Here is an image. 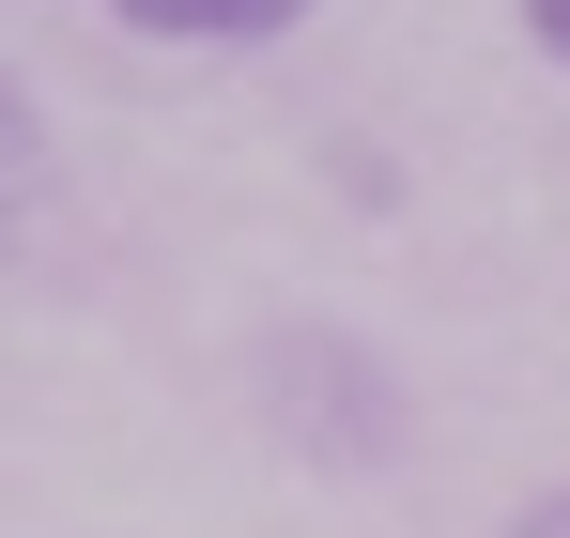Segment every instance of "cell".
Instances as JSON below:
<instances>
[{
    "instance_id": "cell-3",
    "label": "cell",
    "mask_w": 570,
    "mask_h": 538,
    "mask_svg": "<svg viewBox=\"0 0 570 538\" xmlns=\"http://www.w3.org/2000/svg\"><path fill=\"white\" fill-rule=\"evenodd\" d=\"M47 185V123H31V92L0 78V200H31Z\"/></svg>"
},
{
    "instance_id": "cell-5",
    "label": "cell",
    "mask_w": 570,
    "mask_h": 538,
    "mask_svg": "<svg viewBox=\"0 0 570 538\" xmlns=\"http://www.w3.org/2000/svg\"><path fill=\"white\" fill-rule=\"evenodd\" d=\"M524 538H570V492H540V508H524Z\"/></svg>"
},
{
    "instance_id": "cell-4",
    "label": "cell",
    "mask_w": 570,
    "mask_h": 538,
    "mask_svg": "<svg viewBox=\"0 0 570 538\" xmlns=\"http://www.w3.org/2000/svg\"><path fill=\"white\" fill-rule=\"evenodd\" d=\"M524 31H540V47H556V62H570V0H524Z\"/></svg>"
},
{
    "instance_id": "cell-1",
    "label": "cell",
    "mask_w": 570,
    "mask_h": 538,
    "mask_svg": "<svg viewBox=\"0 0 570 538\" xmlns=\"http://www.w3.org/2000/svg\"><path fill=\"white\" fill-rule=\"evenodd\" d=\"M263 400L293 416V447H308V461H385V431H401V385L355 369L324 323H293L278 355H263Z\"/></svg>"
},
{
    "instance_id": "cell-2",
    "label": "cell",
    "mask_w": 570,
    "mask_h": 538,
    "mask_svg": "<svg viewBox=\"0 0 570 538\" xmlns=\"http://www.w3.org/2000/svg\"><path fill=\"white\" fill-rule=\"evenodd\" d=\"M124 31H155V47H247V31H293L308 0H108Z\"/></svg>"
}]
</instances>
